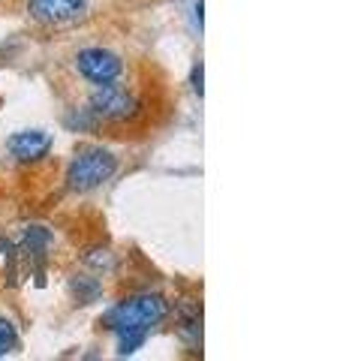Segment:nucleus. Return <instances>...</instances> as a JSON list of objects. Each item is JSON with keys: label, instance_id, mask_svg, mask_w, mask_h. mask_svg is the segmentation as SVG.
<instances>
[{"label": "nucleus", "instance_id": "nucleus-1", "mask_svg": "<svg viewBox=\"0 0 343 361\" xmlns=\"http://www.w3.org/2000/svg\"><path fill=\"white\" fill-rule=\"evenodd\" d=\"M166 316H169L166 295H160V292H139V295H130L114 304L100 319V325L118 334V355L124 358V355H133Z\"/></svg>", "mask_w": 343, "mask_h": 361}, {"label": "nucleus", "instance_id": "nucleus-2", "mask_svg": "<svg viewBox=\"0 0 343 361\" xmlns=\"http://www.w3.org/2000/svg\"><path fill=\"white\" fill-rule=\"evenodd\" d=\"M118 172V157L100 145H82L76 151L70 169H66V187L73 193H88V190L102 187Z\"/></svg>", "mask_w": 343, "mask_h": 361}, {"label": "nucleus", "instance_id": "nucleus-3", "mask_svg": "<svg viewBox=\"0 0 343 361\" xmlns=\"http://www.w3.org/2000/svg\"><path fill=\"white\" fill-rule=\"evenodd\" d=\"M90 111L102 121H130L139 111V103L133 99L127 87L114 82H102L90 90Z\"/></svg>", "mask_w": 343, "mask_h": 361}, {"label": "nucleus", "instance_id": "nucleus-4", "mask_svg": "<svg viewBox=\"0 0 343 361\" xmlns=\"http://www.w3.org/2000/svg\"><path fill=\"white\" fill-rule=\"evenodd\" d=\"M90 0H28V13L40 25H73L88 16Z\"/></svg>", "mask_w": 343, "mask_h": 361}, {"label": "nucleus", "instance_id": "nucleus-5", "mask_svg": "<svg viewBox=\"0 0 343 361\" xmlns=\"http://www.w3.org/2000/svg\"><path fill=\"white\" fill-rule=\"evenodd\" d=\"M76 66L88 82L102 85V82H114L124 73V61L109 49H82L76 54Z\"/></svg>", "mask_w": 343, "mask_h": 361}, {"label": "nucleus", "instance_id": "nucleus-6", "mask_svg": "<svg viewBox=\"0 0 343 361\" xmlns=\"http://www.w3.org/2000/svg\"><path fill=\"white\" fill-rule=\"evenodd\" d=\"M52 250V232L45 226H28L25 229V238H21L18 247V259H21V268H30V274L37 277V283L42 286L45 280V259H49Z\"/></svg>", "mask_w": 343, "mask_h": 361}, {"label": "nucleus", "instance_id": "nucleus-7", "mask_svg": "<svg viewBox=\"0 0 343 361\" xmlns=\"http://www.w3.org/2000/svg\"><path fill=\"white\" fill-rule=\"evenodd\" d=\"M6 151L13 154L18 163H37L52 151V135L42 130H21L6 139Z\"/></svg>", "mask_w": 343, "mask_h": 361}, {"label": "nucleus", "instance_id": "nucleus-8", "mask_svg": "<svg viewBox=\"0 0 343 361\" xmlns=\"http://www.w3.org/2000/svg\"><path fill=\"white\" fill-rule=\"evenodd\" d=\"M25 268H21V259H18V247L13 241L0 238V283L4 286H16Z\"/></svg>", "mask_w": 343, "mask_h": 361}, {"label": "nucleus", "instance_id": "nucleus-9", "mask_svg": "<svg viewBox=\"0 0 343 361\" xmlns=\"http://www.w3.org/2000/svg\"><path fill=\"white\" fill-rule=\"evenodd\" d=\"M178 322H181V334H184L190 343H202V307L196 301L178 304Z\"/></svg>", "mask_w": 343, "mask_h": 361}, {"label": "nucleus", "instance_id": "nucleus-10", "mask_svg": "<svg viewBox=\"0 0 343 361\" xmlns=\"http://www.w3.org/2000/svg\"><path fill=\"white\" fill-rule=\"evenodd\" d=\"M70 289L76 295V304H94L102 295V283L97 277H90V274H76Z\"/></svg>", "mask_w": 343, "mask_h": 361}, {"label": "nucleus", "instance_id": "nucleus-11", "mask_svg": "<svg viewBox=\"0 0 343 361\" xmlns=\"http://www.w3.org/2000/svg\"><path fill=\"white\" fill-rule=\"evenodd\" d=\"M16 349H18V331H16V325L0 316V358L9 355V353H16Z\"/></svg>", "mask_w": 343, "mask_h": 361}, {"label": "nucleus", "instance_id": "nucleus-12", "mask_svg": "<svg viewBox=\"0 0 343 361\" xmlns=\"http://www.w3.org/2000/svg\"><path fill=\"white\" fill-rule=\"evenodd\" d=\"M66 130H73V133H78V130H94L97 127V115L90 109H85L82 115L78 111H73V115H66Z\"/></svg>", "mask_w": 343, "mask_h": 361}, {"label": "nucleus", "instance_id": "nucleus-13", "mask_svg": "<svg viewBox=\"0 0 343 361\" xmlns=\"http://www.w3.org/2000/svg\"><path fill=\"white\" fill-rule=\"evenodd\" d=\"M112 253L106 250V247H97V250H88L85 253V265H90V268H97V271H102V268H112Z\"/></svg>", "mask_w": 343, "mask_h": 361}, {"label": "nucleus", "instance_id": "nucleus-14", "mask_svg": "<svg viewBox=\"0 0 343 361\" xmlns=\"http://www.w3.org/2000/svg\"><path fill=\"white\" fill-rule=\"evenodd\" d=\"M190 85H193V94L202 97L205 94V87H202V61L193 66V75H190Z\"/></svg>", "mask_w": 343, "mask_h": 361}]
</instances>
